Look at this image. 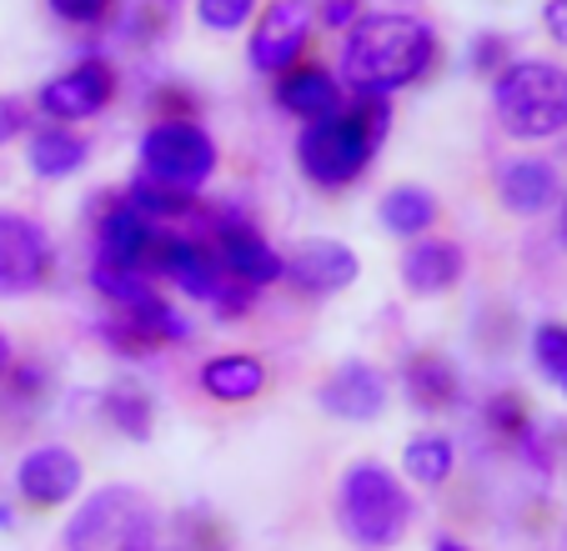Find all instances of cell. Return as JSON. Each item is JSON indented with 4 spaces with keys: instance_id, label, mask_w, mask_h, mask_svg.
<instances>
[{
    "instance_id": "6da1fadb",
    "label": "cell",
    "mask_w": 567,
    "mask_h": 551,
    "mask_svg": "<svg viewBox=\"0 0 567 551\" xmlns=\"http://www.w3.org/2000/svg\"><path fill=\"white\" fill-rule=\"evenodd\" d=\"M437 61V35L422 15H402V11H372L357 15V25H347L337 65V81L352 85L357 96H392L408 91Z\"/></svg>"
},
{
    "instance_id": "7a4b0ae2",
    "label": "cell",
    "mask_w": 567,
    "mask_h": 551,
    "mask_svg": "<svg viewBox=\"0 0 567 551\" xmlns=\"http://www.w3.org/2000/svg\"><path fill=\"white\" fill-rule=\"evenodd\" d=\"M386 131H392V106L386 96H357L342 101L332 116L307 121L297 136V166L311 186L342 191L377 160Z\"/></svg>"
},
{
    "instance_id": "3957f363",
    "label": "cell",
    "mask_w": 567,
    "mask_h": 551,
    "mask_svg": "<svg viewBox=\"0 0 567 551\" xmlns=\"http://www.w3.org/2000/svg\"><path fill=\"white\" fill-rule=\"evenodd\" d=\"M337 527L357 551H392L412 527V497L377 456L352 461L337 487Z\"/></svg>"
},
{
    "instance_id": "277c9868",
    "label": "cell",
    "mask_w": 567,
    "mask_h": 551,
    "mask_svg": "<svg viewBox=\"0 0 567 551\" xmlns=\"http://www.w3.org/2000/svg\"><path fill=\"white\" fill-rule=\"evenodd\" d=\"M493 116L517 141H547L567 131V65L537 55L507 61L493 81Z\"/></svg>"
},
{
    "instance_id": "5b68a950",
    "label": "cell",
    "mask_w": 567,
    "mask_h": 551,
    "mask_svg": "<svg viewBox=\"0 0 567 551\" xmlns=\"http://www.w3.org/2000/svg\"><path fill=\"white\" fill-rule=\"evenodd\" d=\"M156 507H151L146 491L126 487V481H111L96 487L81 507L71 511L61 531L65 551H151L156 547Z\"/></svg>"
},
{
    "instance_id": "8992f818",
    "label": "cell",
    "mask_w": 567,
    "mask_h": 551,
    "mask_svg": "<svg viewBox=\"0 0 567 551\" xmlns=\"http://www.w3.org/2000/svg\"><path fill=\"white\" fill-rule=\"evenodd\" d=\"M141 176L176 186V191H202L216 176V141L206 136V126H196L192 116H166L141 136Z\"/></svg>"
},
{
    "instance_id": "52a82bcc",
    "label": "cell",
    "mask_w": 567,
    "mask_h": 551,
    "mask_svg": "<svg viewBox=\"0 0 567 551\" xmlns=\"http://www.w3.org/2000/svg\"><path fill=\"white\" fill-rule=\"evenodd\" d=\"M311 31H317V11L307 0H271L261 6L257 25H251V65L261 75H287L291 65H301V51H307Z\"/></svg>"
},
{
    "instance_id": "ba28073f",
    "label": "cell",
    "mask_w": 567,
    "mask_h": 551,
    "mask_svg": "<svg viewBox=\"0 0 567 551\" xmlns=\"http://www.w3.org/2000/svg\"><path fill=\"white\" fill-rule=\"evenodd\" d=\"M161 226L146 221L136 206H126V196H111L96 211V266H121V271H156L161 251Z\"/></svg>"
},
{
    "instance_id": "9c48e42d",
    "label": "cell",
    "mask_w": 567,
    "mask_h": 551,
    "mask_svg": "<svg viewBox=\"0 0 567 551\" xmlns=\"http://www.w3.org/2000/svg\"><path fill=\"white\" fill-rule=\"evenodd\" d=\"M357 271H362L357 251L337 236H307L281 256V281L301 297H337L357 281Z\"/></svg>"
},
{
    "instance_id": "30bf717a",
    "label": "cell",
    "mask_w": 567,
    "mask_h": 551,
    "mask_svg": "<svg viewBox=\"0 0 567 551\" xmlns=\"http://www.w3.org/2000/svg\"><path fill=\"white\" fill-rule=\"evenodd\" d=\"M116 101V71L106 61H81L65 75L45 81L35 91V106L41 116H51L55 126H75V121H96L101 111Z\"/></svg>"
},
{
    "instance_id": "8fae6325",
    "label": "cell",
    "mask_w": 567,
    "mask_h": 551,
    "mask_svg": "<svg viewBox=\"0 0 567 551\" xmlns=\"http://www.w3.org/2000/svg\"><path fill=\"white\" fill-rule=\"evenodd\" d=\"M51 276V236L35 216L0 211V297H25Z\"/></svg>"
},
{
    "instance_id": "7c38bea8",
    "label": "cell",
    "mask_w": 567,
    "mask_h": 551,
    "mask_svg": "<svg viewBox=\"0 0 567 551\" xmlns=\"http://www.w3.org/2000/svg\"><path fill=\"white\" fill-rule=\"evenodd\" d=\"M86 481V467H81V456L61 441H45V446H31L21 456V467H16V491H21L25 507H65L75 501Z\"/></svg>"
},
{
    "instance_id": "4fadbf2b",
    "label": "cell",
    "mask_w": 567,
    "mask_h": 551,
    "mask_svg": "<svg viewBox=\"0 0 567 551\" xmlns=\"http://www.w3.org/2000/svg\"><path fill=\"white\" fill-rule=\"evenodd\" d=\"M321 412L337 416V422H377V416L386 412V376L377 372L372 361H342L327 382H321L317 392Z\"/></svg>"
},
{
    "instance_id": "5bb4252c",
    "label": "cell",
    "mask_w": 567,
    "mask_h": 551,
    "mask_svg": "<svg viewBox=\"0 0 567 551\" xmlns=\"http://www.w3.org/2000/svg\"><path fill=\"white\" fill-rule=\"evenodd\" d=\"M212 256L221 261V271L231 276V281H241V287H271V281H281V251H271L267 241H261L257 231H251L247 221H226L216 226V246Z\"/></svg>"
},
{
    "instance_id": "9a60e30c",
    "label": "cell",
    "mask_w": 567,
    "mask_h": 551,
    "mask_svg": "<svg viewBox=\"0 0 567 551\" xmlns=\"http://www.w3.org/2000/svg\"><path fill=\"white\" fill-rule=\"evenodd\" d=\"M557 196H563V180L543 156H513L497 170V201L513 216H543L547 206H557Z\"/></svg>"
},
{
    "instance_id": "2e32d148",
    "label": "cell",
    "mask_w": 567,
    "mask_h": 551,
    "mask_svg": "<svg viewBox=\"0 0 567 551\" xmlns=\"http://www.w3.org/2000/svg\"><path fill=\"white\" fill-rule=\"evenodd\" d=\"M462 271H467V251L457 241H437V236L412 241L402 256V287L412 297H442L462 281Z\"/></svg>"
},
{
    "instance_id": "e0dca14e",
    "label": "cell",
    "mask_w": 567,
    "mask_h": 551,
    "mask_svg": "<svg viewBox=\"0 0 567 551\" xmlns=\"http://www.w3.org/2000/svg\"><path fill=\"white\" fill-rule=\"evenodd\" d=\"M277 106L301 121H321L342 106V81L327 65H291L287 75H277Z\"/></svg>"
},
{
    "instance_id": "ac0fdd59",
    "label": "cell",
    "mask_w": 567,
    "mask_h": 551,
    "mask_svg": "<svg viewBox=\"0 0 567 551\" xmlns=\"http://www.w3.org/2000/svg\"><path fill=\"white\" fill-rule=\"evenodd\" d=\"M202 392L216 396L226 406H241V402H257L267 392V366L247 351H231V356H212L202 366Z\"/></svg>"
},
{
    "instance_id": "d6986e66",
    "label": "cell",
    "mask_w": 567,
    "mask_h": 551,
    "mask_svg": "<svg viewBox=\"0 0 567 551\" xmlns=\"http://www.w3.org/2000/svg\"><path fill=\"white\" fill-rule=\"evenodd\" d=\"M377 221L386 236H402V241H422V236L437 226V196L417 180L408 186H392V191L377 201Z\"/></svg>"
},
{
    "instance_id": "ffe728a7",
    "label": "cell",
    "mask_w": 567,
    "mask_h": 551,
    "mask_svg": "<svg viewBox=\"0 0 567 551\" xmlns=\"http://www.w3.org/2000/svg\"><path fill=\"white\" fill-rule=\"evenodd\" d=\"M402 386H408V402L417 412H447L457 402V366L437 351H417L402 366Z\"/></svg>"
},
{
    "instance_id": "44dd1931",
    "label": "cell",
    "mask_w": 567,
    "mask_h": 551,
    "mask_svg": "<svg viewBox=\"0 0 567 551\" xmlns=\"http://www.w3.org/2000/svg\"><path fill=\"white\" fill-rule=\"evenodd\" d=\"M91 146L81 136H75L71 126H45L31 136V146H25V166H31V176L41 180H65L75 176V170L86 166Z\"/></svg>"
},
{
    "instance_id": "7402d4cb",
    "label": "cell",
    "mask_w": 567,
    "mask_h": 551,
    "mask_svg": "<svg viewBox=\"0 0 567 551\" xmlns=\"http://www.w3.org/2000/svg\"><path fill=\"white\" fill-rule=\"evenodd\" d=\"M452 467H457V451H452V441L437 432L412 436V441L402 446V471H408V481H417V487H442V481L452 477Z\"/></svg>"
},
{
    "instance_id": "603a6c76",
    "label": "cell",
    "mask_w": 567,
    "mask_h": 551,
    "mask_svg": "<svg viewBox=\"0 0 567 551\" xmlns=\"http://www.w3.org/2000/svg\"><path fill=\"white\" fill-rule=\"evenodd\" d=\"M101 406H106V422L116 426L121 436H131V441H146L151 426H156V402H151L146 386H136V382H116Z\"/></svg>"
},
{
    "instance_id": "cb8c5ba5",
    "label": "cell",
    "mask_w": 567,
    "mask_h": 551,
    "mask_svg": "<svg viewBox=\"0 0 567 551\" xmlns=\"http://www.w3.org/2000/svg\"><path fill=\"white\" fill-rule=\"evenodd\" d=\"M126 206H136L146 221H182V216H192L196 211V196L192 191H176V186H161V180H151V176H136L126 186Z\"/></svg>"
},
{
    "instance_id": "d4e9b609",
    "label": "cell",
    "mask_w": 567,
    "mask_h": 551,
    "mask_svg": "<svg viewBox=\"0 0 567 551\" xmlns=\"http://www.w3.org/2000/svg\"><path fill=\"white\" fill-rule=\"evenodd\" d=\"M482 422L493 426L497 436H507V441L523 446L527 436H533V416H527V402L517 392H497L487 396V406H482Z\"/></svg>"
},
{
    "instance_id": "484cf974",
    "label": "cell",
    "mask_w": 567,
    "mask_h": 551,
    "mask_svg": "<svg viewBox=\"0 0 567 551\" xmlns=\"http://www.w3.org/2000/svg\"><path fill=\"white\" fill-rule=\"evenodd\" d=\"M257 6L261 0H196V21L212 35H236L257 21Z\"/></svg>"
},
{
    "instance_id": "4316f807",
    "label": "cell",
    "mask_w": 567,
    "mask_h": 551,
    "mask_svg": "<svg viewBox=\"0 0 567 551\" xmlns=\"http://www.w3.org/2000/svg\"><path fill=\"white\" fill-rule=\"evenodd\" d=\"M533 361L547 382H557V386L567 382V326L563 321H543L533 331Z\"/></svg>"
},
{
    "instance_id": "83f0119b",
    "label": "cell",
    "mask_w": 567,
    "mask_h": 551,
    "mask_svg": "<svg viewBox=\"0 0 567 551\" xmlns=\"http://www.w3.org/2000/svg\"><path fill=\"white\" fill-rule=\"evenodd\" d=\"M45 6H51V15L65 25H101L116 0H45Z\"/></svg>"
},
{
    "instance_id": "f1b7e54d",
    "label": "cell",
    "mask_w": 567,
    "mask_h": 551,
    "mask_svg": "<svg viewBox=\"0 0 567 551\" xmlns=\"http://www.w3.org/2000/svg\"><path fill=\"white\" fill-rule=\"evenodd\" d=\"M503 65H507L503 35H477V41H472V71H503Z\"/></svg>"
},
{
    "instance_id": "f546056e",
    "label": "cell",
    "mask_w": 567,
    "mask_h": 551,
    "mask_svg": "<svg viewBox=\"0 0 567 551\" xmlns=\"http://www.w3.org/2000/svg\"><path fill=\"white\" fill-rule=\"evenodd\" d=\"M357 15H362V0H321L327 31H347V25H357Z\"/></svg>"
},
{
    "instance_id": "4dcf8cb0",
    "label": "cell",
    "mask_w": 567,
    "mask_h": 551,
    "mask_svg": "<svg viewBox=\"0 0 567 551\" xmlns=\"http://www.w3.org/2000/svg\"><path fill=\"white\" fill-rule=\"evenodd\" d=\"M25 131V106L16 96H0V146H11Z\"/></svg>"
},
{
    "instance_id": "1f68e13d",
    "label": "cell",
    "mask_w": 567,
    "mask_h": 551,
    "mask_svg": "<svg viewBox=\"0 0 567 551\" xmlns=\"http://www.w3.org/2000/svg\"><path fill=\"white\" fill-rule=\"evenodd\" d=\"M543 25H547V35H553L557 45H567V0H547Z\"/></svg>"
},
{
    "instance_id": "d6a6232c",
    "label": "cell",
    "mask_w": 567,
    "mask_h": 551,
    "mask_svg": "<svg viewBox=\"0 0 567 551\" xmlns=\"http://www.w3.org/2000/svg\"><path fill=\"white\" fill-rule=\"evenodd\" d=\"M6 372H11V336L0 331V382H6Z\"/></svg>"
},
{
    "instance_id": "836d02e7",
    "label": "cell",
    "mask_w": 567,
    "mask_h": 551,
    "mask_svg": "<svg viewBox=\"0 0 567 551\" xmlns=\"http://www.w3.org/2000/svg\"><path fill=\"white\" fill-rule=\"evenodd\" d=\"M432 551H467V547H462L457 537H437V541H432Z\"/></svg>"
},
{
    "instance_id": "e575fe53",
    "label": "cell",
    "mask_w": 567,
    "mask_h": 551,
    "mask_svg": "<svg viewBox=\"0 0 567 551\" xmlns=\"http://www.w3.org/2000/svg\"><path fill=\"white\" fill-rule=\"evenodd\" d=\"M16 521V511H11V501H0V527H11Z\"/></svg>"
},
{
    "instance_id": "d590c367",
    "label": "cell",
    "mask_w": 567,
    "mask_h": 551,
    "mask_svg": "<svg viewBox=\"0 0 567 551\" xmlns=\"http://www.w3.org/2000/svg\"><path fill=\"white\" fill-rule=\"evenodd\" d=\"M563 241H567V206H563Z\"/></svg>"
},
{
    "instance_id": "8d00e7d4",
    "label": "cell",
    "mask_w": 567,
    "mask_h": 551,
    "mask_svg": "<svg viewBox=\"0 0 567 551\" xmlns=\"http://www.w3.org/2000/svg\"><path fill=\"white\" fill-rule=\"evenodd\" d=\"M563 396H567V382H563Z\"/></svg>"
}]
</instances>
